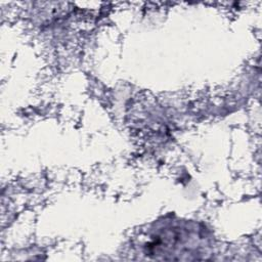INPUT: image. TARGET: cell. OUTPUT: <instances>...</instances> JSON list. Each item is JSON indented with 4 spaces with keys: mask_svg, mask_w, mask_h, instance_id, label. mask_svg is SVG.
<instances>
[{
    "mask_svg": "<svg viewBox=\"0 0 262 262\" xmlns=\"http://www.w3.org/2000/svg\"><path fill=\"white\" fill-rule=\"evenodd\" d=\"M201 236L194 229L186 227H168L161 229L150 236V242L145 245L146 253L156 259L174 260L175 255L183 259V255L201 254V246H195L196 237ZM146 254V255H147Z\"/></svg>",
    "mask_w": 262,
    "mask_h": 262,
    "instance_id": "cell-1",
    "label": "cell"
}]
</instances>
